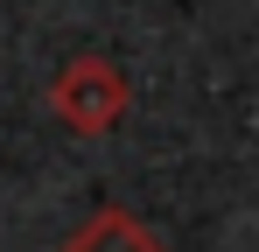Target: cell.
<instances>
[{"label": "cell", "instance_id": "cell-2", "mask_svg": "<svg viewBox=\"0 0 259 252\" xmlns=\"http://www.w3.org/2000/svg\"><path fill=\"white\" fill-rule=\"evenodd\" d=\"M63 252H161V238L133 217V210H119V203H105V210H91L84 224L63 238Z\"/></svg>", "mask_w": 259, "mask_h": 252}, {"label": "cell", "instance_id": "cell-1", "mask_svg": "<svg viewBox=\"0 0 259 252\" xmlns=\"http://www.w3.org/2000/svg\"><path fill=\"white\" fill-rule=\"evenodd\" d=\"M126 70L112 56H70L56 84H49V112L70 126V133H112L126 119Z\"/></svg>", "mask_w": 259, "mask_h": 252}]
</instances>
